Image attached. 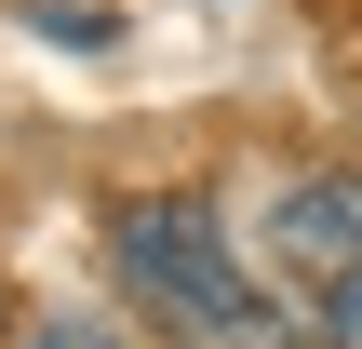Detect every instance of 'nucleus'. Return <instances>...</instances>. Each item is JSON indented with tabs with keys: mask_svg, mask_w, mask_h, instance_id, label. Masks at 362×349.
<instances>
[{
	"mask_svg": "<svg viewBox=\"0 0 362 349\" xmlns=\"http://www.w3.org/2000/svg\"><path fill=\"white\" fill-rule=\"evenodd\" d=\"M107 256H121L134 309L188 323V336H255V282H242V256H228V229H215L202 188H175V202H121V215H107Z\"/></svg>",
	"mask_w": 362,
	"mask_h": 349,
	"instance_id": "obj_1",
	"label": "nucleus"
},
{
	"mask_svg": "<svg viewBox=\"0 0 362 349\" xmlns=\"http://www.w3.org/2000/svg\"><path fill=\"white\" fill-rule=\"evenodd\" d=\"M269 256L296 282H349L362 269V175H296L282 215H269Z\"/></svg>",
	"mask_w": 362,
	"mask_h": 349,
	"instance_id": "obj_2",
	"label": "nucleus"
},
{
	"mask_svg": "<svg viewBox=\"0 0 362 349\" xmlns=\"http://www.w3.org/2000/svg\"><path fill=\"white\" fill-rule=\"evenodd\" d=\"M322 349H362V269H349V282H322Z\"/></svg>",
	"mask_w": 362,
	"mask_h": 349,
	"instance_id": "obj_3",
	"label": "nucleus"
},
{
	"mask_svg": "<svg viewBox=\"0 0 362 349\" xmlns=\"http://www.w3.org/2000/svg\"><path fill=\"white\" fill-rule=\"evenodd\" d=\"M27 349H121V336H107V323H40Z\"/></svg>",
	"mask_w": 362,
	"mask_h": 349,
	"instance_id": "obj_4",
	"label": "nucleus"
},
{
	"mask_svg": "<svg viewBox=\"0 0 362 349\" xmlns=\"http://www.w3.org/2000/svg\"><path fill=\"white\" fill-rule=\"evenodd\" d=\"M228 349H296V336H228Z\"/></svg>",
	"mask_w": 362,
	"mask_h": 349,
	"instance_id": "obj_5",
	"label": "nucleus"
}]
</instances>
